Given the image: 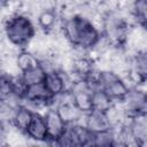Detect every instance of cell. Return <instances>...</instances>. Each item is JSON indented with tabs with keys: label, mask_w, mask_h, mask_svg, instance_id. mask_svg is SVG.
<instances>
[{
	"label": "cell",
	"mask_w": 147,
	"mask_h": 147,
	"mask_svg": "<svg viewBox=\"0 0 147 147\" xmlns=\"http://www.w3.org/2000/svg\"><path fill=\"white\" fill-rule=\"evenodd\" d=\"M65 36L71 44L83 48L94 46L99 40L98 30L86 18L76 16L70 18L64 26Z\"/></svg>",
	"instance_id": "obj_1"
},
{
	"label": "cell",
	"mask_w": 147,
	"mask_h": 147,
	"mask_svg": "<svg viewBox=\"0 0 147 147\" xmlns=\"http://www.w3.org/2000/svg\"><path fill=\"white\" fill-rule=\"evenodd\" d=\"M6 34L10 42L17 46H23L32 39L34 29L29 18L22 15H17L9 18L7 22Z\"/></svg>",
	"instance_id": "obj_2"
},
{
	"label": "cell",
	"mask_w": 147,
	"mask_h": 147,
	"mask_svg": "<svg viewBox=\"0 0 147 147\" xmlns=\"http://www.w3.org/2000/svg\"><path fill=\"white\" fill-rule=\"evenodd\" d=\"M98 85L111 100L125 99L129 93L125 84L113 72H101L98 78Z\"/></svg>",
	"instance_id": "obj_3"
},
{
	"label": "cell",
	"mask_w": 147,
	"mask_h": 147,
	"mask_svg": "<svg viewBox=\"0 0 147 147\" xmlns=\"http://www.w3.org/2000/svg\"><path fill=\"white\" fill-rule=\"evenodd\" d=\"M48 138L59 140L65 131V121L62 118L59 111L49 110L45 116Z\"/></svg>",
	"instance_id": "obj_4"
},
{
	"label": "cell",
	"mask_w": 147,
	"mask_h": 147,
	"mask_svg": "<svg viewBox=\"0 0 147 147\" xmlns=\"http://www.w3.org/2000/svg\"><path fill=\"white\" fill-rule=\"evenodd\" d=\"M86 127L93 133H100L108 131L110 127V119L107 116V113L92 110L86 121Z\"/></svg>",
	"instance_id": "obj_5"
},
{
	"label": "cell",
	"mask_w": 147,
	"mask_h": 147,
	"mask_svg": "<svg viewBox=\"0 0 147 147\" xmlns=\"http://www.w3.org/2000/svg\"><path fill=\"white\" fill-rule=\"evenodd\" d=\"M30 138L36 139V140H45L48 138V132H47V125L45 117H41L38 114H33L32 121L25 132Z\"/></svg>",
	"instance_id": "obj_6"
},
{
	"label": "cell",
	"mask_w": 147,
	"mask_h": 147,
	"mask_svg": "<svg viewBox=\"0 0 147 147\" xmlns=\"http://www.w3.org/2000/svg\"><path fill=\"white\" fill-rule=\"evenodd\" d=\"M46 72L47 71H45V69L40 64L32 67L30 69H26L22 71V83L25 86H31V85L44 83Z\"/></svg>",
	"instance_id": "obj_7"
},
{
	"label": "cell",
	"mask_w": 147,
	"mask_h": 147,
	"mask_svg": "<svg viewBox=\"0 0 147 147\" xmlns=\"http://www.w3.org/2000/svg\"><path fill=\"white\" fill-rule=\"evenodd\" d=\"M44 85L51 96H54V95L61 93L64 88V82H63L62 77L55 71L46 72V76L44 79Z\"/></svg>",
	"instance_id": "obj_8"
},
{
	"label": "cell",
	"mask_w": 147,
	"mask_h": 147,
	"mask_svg": "<svg viewBox=\"0 0 147 147\" xmlns=\"http://www.w3.org/2000/svg\"><path fill=\"white\" fill-rule=\"evenodd\" d=\"M32 117H33V114L31 111H29L26 108H17L16 111L14 113L13 122L20 131L26 132V130L32 121Z\"/></svg>",
	"instance_id": "obj_9"
},
{
	"label": "cell",
	"mask_w": 147,
	"mask_h": 147,
	"mask_svg": "<svg viewBox=\"0 0 147 147\" xmlns=\"http://www.w3.org/2000/svg\"><path fill=\"white\" fill-rule=\"evenodd\" d=\"M110 101L111 99L103 91H94L92 93V110L107 113L108 110H110Z\"/></svg>",
	"instance_id": "obj_10"
},
{
	"label": "cell",
	"mask_w": 147,
	"mask_h": 147,
	"mask_svg": "<svg viewBox=\"0 0 147 147\" xmlns=\"http://www.w3.org/2000/svg\"><path fill=\"white\" fill-rule=\"evenodd\" d=\"M125 99L127 100V108L133 111H139L145 106H147V94L140 91L129 92Z\"/></svg>",
	"instance_id": "obj_11"
},
{
	"label": "cell",
	"mask_w": 147,
	"mask_h": 147,
	"mask_svg": "<svg viewBox=\"0 0 147 147\" xmlns=\"http://www.w3.org/2000/svg\"><path fill=\"white\" fill-rule=\"evenodd\" d=\"M132 11L138 23L147 28V0H134Z\"/></svg>",
	"instance_id": "obj_12"
},
{
	"label": "cell",
	"mask_w": 147,
	"mask_h": 147,
	"mask_svg": "<svg viewBox=\"0 0 147 147\" xmlns=\"http://www.w3.org/2000/svg\"><path fill=\"white\" fill-rule=\"evenodd\" d=\"M134 69L140 77L147 78V52H141L136 56Z\"/></svg>",
	"instance_id": "obj_13"
},
{
	"label": "cell",
	"mask_w": 147,
	"mask_h": 147,
	"mask_svg": "<svg viewBox=\"0 0 147 147\" xmlns=\"http://www.w3.org/2000/svg\"><path fill=\"white\" fill-rule=\"evenodd\" d=\"M38 64L39 63H38L37 59L33 55H31L30 53H22L17 57V65L21 69V71H24V70L36 67Z\"/></svg>",
	"instance_id": "obj_14"
}]
</instances>
